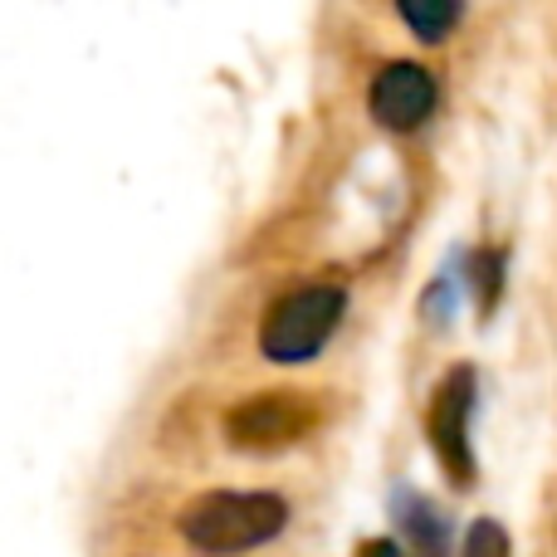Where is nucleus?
Listing matches in <instances>:
<instances>
[{"label":"nucleus","mask_w":557,"mask_h":557,"mask_svg":"<svg viewBox=\"0 0 557 557\" xmlns=\"http://www.w3.org/2000/svg\"><path fill=\"white\" fill-rule=\"evenodd\" d=\"M313 401L298 392H260L225 416V435L235 450H284L313 425Z\"/></svg>","instance_id":"3"},{"label":"nucleus","mask_w":557,"mask_h":557,"mask_svg":"<svg viewBox=\"0 0 557 557\" xmlns=\"http://www.w3.org/2000/svg\"><path fill=\"white\" fill-rule=\"evenodd\" d=\"M470 401H474V372L470 367H455L441 386H435L431 406H425V435H431L435 455H441V470L450 474L455 484H470L474 480V460H470Z\"/></svg>","instance_id":"4"},{"label":"nucleus","mask_w":557,"mask_h":557,"mask_svg":"<svg viewBox=\"0 0 557 557\" xmlns=\"http://www.w3.org/2000/svg\"><path fill=\"white\" fill-rule=\"evenodd\" d=\"M288 504L278 494H206L182 513V533L191 548L211 557L250 553L284 533Z\"/></svg>","instance_id":"1"},{"label":"nucleus","mask_w":557,"mask_h":557,"mask_svg":"<svg viewBox=\"0 0 557 557\" xmlns=\"http://www.w3.org/2000/svg\"><path fill=\"white\" fill-rule=\"evenodd\" d=\"M396 15L421 45H445L465 20V0H396Z\"/></svg>","instance_id":"6"},{"label":"nucleus","mask_w":557,"mask_h":557,"mask_svg":"<svg viewBox=\"0 0 557 557\" xmlns=\"http://www.w3.org/2000/svg\"><path fill=\"white\" fill-rule=\"evenodd\" d=\"M347 294L337 284H304L294 294H284L278 304L264 313L260 323V352L278 367L308 362L327 347V337L343 323Z\"/></svg>","instance_id":"2"},{"label":"nucleus","mask_w":557,"mask_h":557,"mask_svg":"<svg viewBox=\"0 0 557 557\" xmlns=\"http://www.w3.org/2000/svg\"><path fill=\"white\" fill-rule=\"evenodd\" d=\"M357 557H401V548H396L392 539H367L362 548H357Z\"/></svg>","instance_id":"9"},{"label":"nucleus","mask_w":557,"mask_h":557,"mask_svg":"<svg viewBox=\"0 0 557 557\" xmlns=\"http://www.w3.org/2000/svg\"><path fill=\"white\" fill-rule=\"evenodd\" d=\"M465 557H509V539H504L499 523L494 519L470 523V533H465Z\"/></svg>","instance_id":"7"},{"label":"nucleus","mask_w":557,"mask_h":557,"mask_svg":"<svg viewBox=\"0 0 557 557\" xmlns=\"http://www.w3.org/2000/svg\"><path fill=\"white\" fill-rule=\"evenodd\" d=\"M367 113L392 133H416L435 113V78L421 64H386L367 88Z\"/></svg>","instance_id":"5"},{"label":"nucleus","mask_w":557,"mask_h":557,"mask_svg":"<svg viewBox=\"0 0 557 557\" xmlns=\"http://www.w3.org/2000/svg\"><path fill=\"white\" fill-rule=\"evenodd\" d=\"M411 533H416V543H421V557H445V529H441V519H435L431 509H421V504L411 509Z\"/></svg>","instance_id":"8"}]
</instances>
